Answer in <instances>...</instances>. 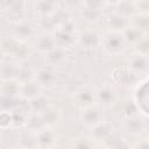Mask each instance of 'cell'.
<instances>
[{"label":"cell","mask_w":149,"mask_h":149,"mask_svg":"<svg viewBox=\"0 0 149 149\" xmlns=\"http://www.w3.org/2000/svg\"><path fill=\"white\" fill-rule=\"evenodd\" d=\"M34 79L42 88H51L57 81V76L51 68H41L35 72Z\"/></svg>","instance_id":"cell-11"},{"label":"cell","mask_w":149,"mask_h":149,"mask_svg":"<svg viewBox=\"0 0 149 149\" xmlns=\"http://www.w3.org/2000/svg\"><path fill=\"white\" fill-rule=\"evenodd\" d=\"M128 9H130L132 12H134L136 9V6H135V2H118L116 3V7H115V10L116 13L130 19V15L128 14Z\"/></svg>","instance_id":"cell-28"},{"label":"cell","mask_w":149,"mask_h":149,"mask_svg":"<svg viewBox=\"0 0 149 149\" xmlns=\"http://www.w3.org/2000/svg\"><path fill=\"white\" fill-rule=\"evenodd\" d=\"M129 24V19L116 12H113L107 19V27L109 28L111 33H123Z\"/></svg>","instance_id":"cell-12"},{"label":"cell","mask_w":149,"mask_h":149,"mask_svg":"<svg viewBox=\"0 0 149 149\" xmlns=\"http://www.w3.org/2000/svg\"><path fill=\"white\" fill-rule=\"evenodd\" d=\"M36 139L38 149H52L57 142L56 133L49 127L38 129L36 132Z\"/></svg>","instance_id":"cell-9"},{"label":"cell","mask_w":149,"mask_h":149,"mask_svg":"<svg viewBox=\"0 0 149 149\" xmlns=\"http://www.w3.org/2000/svg\"><path fill=\"white\" fill-rule=\"evenodd\" d=\"M77 44L84 50H92L101 44V38L97 31L86 29L77 35Z\"/></svg>","instance_id":"cell-5"},{"label":"cell","mask_w":149,"mask_h":149,"mask_svg":"<svg viewBox=\"0 0 149 149\" xmlns=\"http://www.w3.org/2000/svg\"><path fill=\"white\" fill-rule=\"evenodd\" d=\"M55 38H56L57 47L63 49L72 48V45L77 43V35L74 34L73 22L71 20L63 21L58 26L57 31L55 33Z\"/></svg>","instance_id":"cell-1"},{"label":"cell","mask_w":149,"mask_h":149,"mask_svg":"<svg viewBox=\"0 0 149 149\" xmlns=\"http://www.w3.org/2000/svg\"><path fill=\"white\" fill-rule=\"evenodd\" d=\"M129 22H130V26L135 27L136 29H139L143 34L149 33V14L148 13L141 12L139 14H134L129 19Z\"/></svg>","instance_id":"cell-17"},{"label":"cell","mask_w":149,"mask_h":149,"mask_svg":"<svg viewBox=\"0 0 149 149\" xmlns=\"http://www.w3.org/2000/svg\"><path fill=\"white\" fill-rule=\"evenodd\" d=\"M136 9H142V13H148L149 14V2L143 1V2H135Z\"/></svg>","instance_id":"cell-30"},{"label":"cell","mask_w":149,"mask_h":149,"mask_svg":"<svg viewBox=\"0 0 149 149\" xmlns=\"http://www.w3.org/2000/svg\"><path fill=\"white\" fill-rule=\"evenodd\" d=\"M19 65L12 63V62H3L1 65V80H12L16 79L17 72H19Z\"/></svg>","instance_id":"cell-22"},{"label":"cell","mask_w":149,"mask_h":149,"mask_svg":"<svg viewBox=\"0 0 149 149\" xmlns=\"http://www.w3.org/2000/svg\"><path fill=\"white\" fill-rule=\"evenodd\" d=\"M35 24L30 20L21 19L16 21V23L13 27V37L19 42H26L27 40L31 38L35 35Z\"/></svg>","instance_id":"cell-4"},{"label":"cell","mask_w":149,"mask_h":149,"mask_svg":"<svg viewBox=\"0 0 149 149\" xmlns=\"http://www.w3.org/2000/svg\"><path fill=\"white\" fill-rule=\"evenodd\" d=\"M74 102L81 108H87L90 106H93L97 104L95 101V90H93L90 86L80 87L73 95Z\"/></svg>","instance_id":"cell-8"},{"label":"cell","mask_w":149,"mask_h":149,"mask_svg":"<svg viewBox=\"0 0 149 149\" xmlns=\"http://www.w3.org/2000/svg\"><path fill=\"white\" fill-rule=\"evenodd\" d=\"M112 133H113V127L104 121L102 123L98 125L95 128L92 129V136H93V140H108L111 136H112Z\"/></svg>","instance_id":"cell-20"},{"label":"cell","mask_w":149,"mask_h":149,"mask_svg":"<svg viewBox=\"0 0 149 149\" xmlns=\"http://www.w3.org/2000/svg\"><path fill=\"white\" fill-rule=\"evenodd\" d=\"M111 149H130V146L123 139H118L113 141V143L111 144Z\"/></svg>","instance_id":"cell-29"},{"label":"cell","mask_w":149,"mask_h":149,"mask_svg":"<svg viewBox=\"0 0 149 149\" xmlns=\"http://www.w3.org/2000/svg\"><path fill=\"white\" fill-rule=\"evenodd\" d=\"M42 87L38 85V83L35 79L24 81L20 84V93L19 97L22 98L23 100L30 102L35 99H37L38 97L42 95Z\"/></svg>","instance_id":"cell-7"},{"label":"cell","mask_w":149,"mask_h":149,"mask_svg":"<svg viewBox=\"0 0 149 149\" xmlns=\"http://www.w3.org/2000/svg\"><path fill=\"white\" fill-rule=\"evenodd\" d=\"M17 146L21 149H38L36 132L31 129L22 130L17 137Z\"/></svg>","instance_id":"cell-14"},{"label":"cell","mask_w":149,"mask_h":149,"mask_svg":"<svg viewBox=\"0 0 149 149\" xmlns=\"http://www.w3.org/2000/svg\"><path fill=\"white\" fill-rule=\"evenodd\" d=\"M102 49L108 55H121L126 51L128 43L126 42L122 33H108L104 38H101Z\"/></svg>","instance_id":"cell-2"},{"label":"cell","mask_w":149,"mask_h":149,"mask_svg":"<svg viewBox=\"0 0 149 149\" xmlns=\"http://www.w3.org/2000/svg\"><path fill=\"white\" fill-rule=\"evenodd\" d=\"M41 121L43 125H45V127H50L52 126L54 123H56L59 119V112L58 109L56 108H52V107H48L41 115Z\"/></svg>","instance_id":"cell-23"},{"label":"cell","mask_w":149,"mask_h":149,"mask_svg":"<svg viewBox=\"0 0 149 149\" xmlns=\"http://www.w3.org/2000/svg\"><path fill=\"white\" fill-rule=\"evenodd\" d=\"M95 101L100 107H109L116 101V92L111 85H101L95 90Z\"/></svg>","instance_id":"cell-6"},{"label":"cell","mask_w":149,"mask_h":149,"mask_svg":"<svg viewBox=\"0 0 149 149\" xmlns=\"http://www.w3.org/2000/svg\"><path fill=\"white\" fill-rule=\"evenodd\" d=\"M134 47H135V52L144 56H149V34L143 35L142 38Z\"/></svg>","instance_id":"cell-26"},{"label":"cell","mask_w":149,"mask_h":149,"mask_svg":"<svg viewBox=\"0 0 149 149\" xmlns=\"http://www.w3.org/2000/svg\"><path fill=\"white\" fill-rule=\"evenodd\" d=\"M34 9L38 16L50 17L57 12L58 3L55 1H37L34 3Z\"/></svg>","instance_id":"cell-15"},{"label":"cell","mask_w":149,"mask_h":149,"mask_svg":"<svg viewBox=\"0 0 149 149\" xmlns=\"http://www.w3.org/2000/svg\"><path fill=\"white\" fill-rule=\"evenodd\" d=\"M129 70L135 74H144L149 72V56L133 54L128 59Z\"/></svg>","instance_id":"cell-10"},{"label":"cell","mask_w":149,"mask_h":149,"mask_svg":"<svg viewBox=\"0 0 149 149\" xmlns=\"http://www.w3.org/2000/svg\"><path fill=\"white\" fill-rule=\"evenodd\" d=\"M122 35H123V37H125V40H126V42L128 44L135 45L142 38V36L146 35V34H143L142 31H140L139 29H136L135 27H133V26L129 24V27L122 33Z\"/></svg>","instance_id":"cell-24"},{"label":"cell","mask_w":149,"mask_h":149,"mask_svg":"<svg viewBox=\"0 0 149 149\" xmlns=\"http://www.w3.org/2000/svg\"><path fill=\"white\" fill-rule=\"evenodd\" d=\"M17 149H21V148H17Z\"/></svg>","instance_id":"cell-32"},{"label":"cell","mask_w":149,"mask_h":149,"mask_svg":"<svg viewBox=\"0 0 149 149\" xmlns=\"http://www.w3.org/2000/svg\"><path fill=\"white\" fill-rule=\"evenodd\" d=\"M134 149H149V139H143L139 141Z\"/></svg>","instance_id":"cell-31"},{"label":"cell","mask_w":149,"mask_h":149,"mask_svg":"<svg viewBox=\"0 0 149 149\" xmlns=\"http://www.w3.org/2000/svg\"><path fill=\"white\" fill-rule=\"evenodd\" d=\"M102 3L100 2H86L84 3V8L81 9L83 17L88 22H95L100 19L102 14Z\"/></svg>","instance_id":"cell-13"},{"label":"cell","mask_w":149,"mask_h":149,"mask_svg":"<svg viewBox=\"0 0 149 149\" xmlns=\"http://www.w3.org/2000/svg\"><path fill=\"white\" fill-rule=\"evenodd\" d=\"M125 129L129 134L137 135L144 129V122L137 115L132 116V118H127L125 120Z\"/></svg>","instance_id":"cell-21"},{"label":"cell","mask_w":149,"mask_h":149,"mask_svg":"<svg viewBox=\"0 0 149 149\" xmlns=\"http://www.w3.org/2000/svg\"><path fill=\"white\" fill-rule=\"evenodd\" d=\"M80 121H81V125L84 127H86L91 130L93 128H95L98 125L102 123L105 120H104V114H102L100 106L95 104L93 106H90L87 108L81 109Z\"/></svg>","instance_id":"cell-3"},{"label":"cell","mask_w":149,"mask_h":149,"mask_svg":"<svg viewBox=\"0 0 149 149\" xmlns=\"http://www.w3.org/2000/svg\"><path fill=\"white\" fill-rule=\"evenodd\" d=\"M48 107H50L49 105H48V100L44 98V95L42 94L41 97H38L37 99H35V100H33V101H30L29 102V111L31 112V113H34V114H42Z\"/></svg>","instance_id":"cell-25"},{"label":"cell","mask_w":149,"mask_h":149,"mask_svg":"<svg viewBox=\"0 0 149 149\" xmlns=\"http://www.w3.org/2000/svg\"><path fill=\"white\" fill-rule=\"evenodd\" d=\"M56 47H57V43H56L55 35L44 34V35L38 36L36 40V48L43 55H47L48 52L54 50Z\"/></svg>","instance_id":"cell-16"},{"label":"cell","mask_w":149,"mask_h":149,"mask_svg":"<svg viewBox=\"0 0 149 149\" xmlns=\"http://www.w3.org/2000/svg\"><path fill=\"white\" fill-rule=\"evenodd\" d=\"M148 73H149V72H148Z\"/></svg>","instance_id":"cell-33"},{"label":"cell","mask_w":149,"mask_h":149,"mask_svg":"<svg viewBox=\"0 0 149 149\" xmlns=\"http://www.w3.org/2000/svg\"><path fill=\"white\" fill-rule=\"evenodd\" d=\"M73 149H95L94 141L90 137H79L73 142Z\"/></svg>","instance_id":"cell-27"},{"label":"cell","mask_w":149,"mask_h":149,"mask_svg":"<svg viewBox=\"0 0 149 149\" xmlns=\"http://www.w3.org/2000/svg\"><path fill=\"white\" fill-rule=\"evenodd\" d=\"M1 93L3 98L12 99L14 97H19L20 93V83L16 79L6 80L1 84Z\"/></svg>","instance_id":"cell-18"},{"label":"cell","mask_w":149,"mask_h":149,"mask_svg":"<svg viewBox=\"0 0 149 149\" xmlns=\"http://www.w3.org/2000/svg\"><path fill=\"white\" fill-rule=\"evenodd\" d=\"M45 56V61L47 63L50 65V66H56V65H59L62 64L65 59H66V51L65 49L63 48H59V47H56L54 50H51L50 52H48Z\"/></svg>","instance_id":"cell-19"}]
</instances>
